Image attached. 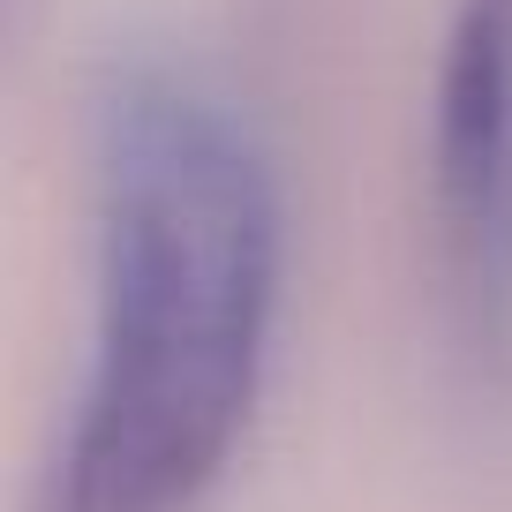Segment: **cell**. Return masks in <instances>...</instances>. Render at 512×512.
Returning a JSON list of instances; mask_svg holds the SVG:
<instances>
[{
  "mask_svg": "<svg viewBox=\"0 0 512 512\" xmlns=\"http://www.w3.org/2000/svg\"><path fill=\"white\" fill-rule=\"evenodd\" d=\"M279 174L234 98L128 61L91 113V324L46 512H196L264 400Z\"/></svg>",
  "mask_w": 512,
  "mask_h": 512,
  "instance_id": "cell-1",
  "label": "cell"
},
{
  "mask_svg": "<svg viewBox=\"0 0 512 512\" xmlns=\"http://www.w3.org/2000/svg\"><path fill=\"white\" fill-rule=\"evenodd\" d=\"M430 256L452 339L512 362V0H452L430 68Z\"/></svg>",
  "mask_w": 512,
  "mask_h": 512,
  "instance_id": "cell-2",
  "label": "cell"
}]
</instances>
